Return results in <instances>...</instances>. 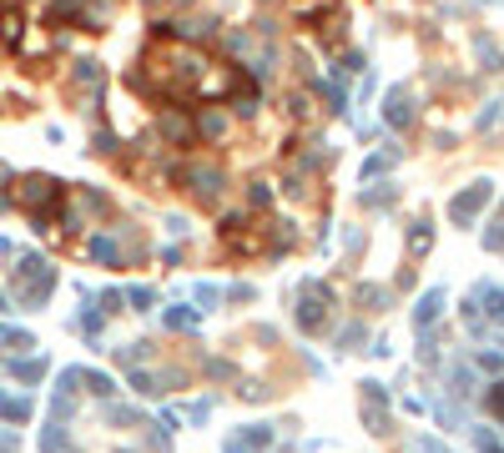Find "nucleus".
<instances>
[{
    "instance_id": "nucleus-29",
    "label": "nucleus",
    "mask_w": 504,
    "mask_h": 453,
    "mask_svg": "<svg viewBox=\"0 0 504 453\" xmlns=\"http://www.w3.org/2000/svg\"><path fill=\"white\" fill-rule=\"evenodd\" d=\"M15 373H20V378H26V383H36V378H40V373H46V368H40V363H15Z\"/></svg>"
},
{
    "instance_id": "nucleus-14",
    "label": "nucleus",
    "mask_w": 504,
    "mask_h": 453,
    "mask_svg": "<svg viewBox=\"0 0 504 453\" xmlns=\"http://www.w3.org/2000/svg\"><path fill=\"white\" fill-rule=\"evenodd\" d=\"M267 438H272V428H262V423H252V428H242V434H237V443H242L247 453H252V448H262Z\"/></svg>"
},
{
    "instance_id": "nucleus-35",
    "label": "nucleus",
    "mask_w": 504,
    "mask_h": 453,
    "mask_svg": "<svg viewBox=\"0 0 504 453\" xmlns=\"http://www.w3.org/2000/svg\"><path fill=\"white\" fill-rule=\"evenodd\" d=\"M146 6H162V0H146Z\"/></svg>"
},
{
    "instance_id": "nucleus-17",
    "label": "nucleus",
    "mask_w": 504,
    "mask_h": 453,
    "mask_svg": "<svg viewBox=\"0 0 504 453\" xmlns=\"http://www.w3.org/2000/svg\"><path fill=\"white\" fill-rule=\"evenodd\" d=\"M499 111H504V106H499V101H489V106H485V111H479V116H474V132H489V126L499 121Z\"/></svg>"
},
{
    "instance_id": "nucleus-26",
    "label": "nucleus",
    "mask_w": 504,
    "mask_h": 453,
    "mask_svg": "<svg viewBox=\"0 0 504 453\" xmlns=\"http://www.w3.org/2000/svg\"><path fill=\"white\" fill-rule=\"evenodd\" d=\"M40 448H46V453H61V428H56V423L40 434Z\"/></svg>"
},
{
    "instance_id": "nucleus-18",
    "label": "nucleus",
    "mask_w": 504,
    "mask_h": 453,
    "mask_svg": "<svg viewBox=\"0 0 504 453\" xmlns=\"http://www.w3.org/2000/svg\"><path fill=\"white\" fill-rule=\"evenodd\" d=\"M0 35H6L10 46L20 40V15H15V10H6V15H0Z\"/></svg>"
},
{
    "instance_id": "nucleus-6",
    "label": "nucleus",
    "mask_w": 504,
    "mask_h": 453,
    "mask_svg": "<svg viewBox=\"0 0 504 453\" xmlns=\"http://www.w3.org/2000/svg\"><path fill=\"white\" fill-rule=\"evenodd\" d=\"M474 302L485 308V322H504V287H474Z\"/></svg>"
},
{
    "instance_id": "nucleus-7",
    "label": "nucleus",
    "mask_w": 504,
    "mask_h": 453,
    "mask_svg": "<svg viewBox=\"0 0 504 453\" xmlns=\"http://www.w3.org/2000/svg\"><path fill=\"white\" fill-rule=\"evenodd\" d=\"M192 132H197V126H192V121H187L182 111H166V116H162V136H166V141H172V146H182V141H192Z\"/></svg>"
},
{
    "instance_id": "nucleus-5",
    "label": "nucleus",
    "mask_w": 504,
    "mask_h": 453,
    "mask_svg": "<svg viewBox=\"0 0 504 453\" xmlns=\"http://www.w3.org/2000/svg\"><path fill=\"white\" fill-rule=\"evenodd\" d=\"M20 202H26V207L61 202V182H51V177H26V182H20Z\"/></svg>"
},
{
    "instance_id": "nucleus-9",
    "label": "nucleus",
    "mask_w": 504,
    "mask_h": 453,
    "mask_svg": "<svg viewBox=\"0 0 504 453\" xmlns=\"http://www.w3.org/2000/svg\"><path fill=\"white\" fill-rule=\"evenodd\" d=\"M91 257L107 262V267H121V247L111 242V237H91Z\"/></svg>"
},
{
    "instance_id": "nucleus-11",
    "label": "nucleus",
    "mask_w": 504,
    "mask_h": 453,
    "mask_svg": "<svg viewBox=\"0 0 504 453\" xmlns=\"http://www.w3.org/2000/svg\"><path fill=\"white\" fill-rule=\"evenodd\" d=\"M0 413H6L10 423H26L31 418V398H0Z\"/></svg>"
},
{
    "instance_id": "nucleus-33",
    "label": "nucleus",
    "mask_w": 504,
    "mask_h": 453,
    "mask_svg": "<svg viewBox=\"0 0 504 453\" xmlns=\"http://www.w3.org/2000/svg\"><path fill=\"white\" fill-rule=\"evenodd\" d=\"M489 403H494V413L504 418V388H494V393H489Z\"/></svg>"
},
{
    "instance_id": "nucleus-32",
    "label": "nucleus",
    "mask_w": 504,
    "mask_h": 453,
    "mask_svg": "<svg viewBox=\"0 0 504 453\" xmlns=\"http://www.w3.org/2000/svg\"><path fill=\"white\" fill-rule=\"evenodd\" d=\"M132 383H136V388H141V393H157V378H152V373H136V378H132Z\"/></svg>"
},
{
    "instance_id": "nucleus-8",
    "label": "nucleus",
    "mask_w": 504,
    "mask_h": 453,
    "mask_svg": "<svg viewBox=\"0 0 504 453\" xmlns=\"http://www.w3.org/2000/svg\"><path fill=\"white\" fill-rule=\"evenodd\" d=\"M429 247H434V227H429L424 217H418V222H409V252H414V257H424Z\"/></svg>"
},
{
    "instance_id": "nucleus-15",
    "label": "nucleus",
    "mask_w": 504,
    "mask_h": 453,
    "mask_svg": "<svg viewBox=\"0 0 504 453\" xmlns=\"http://www.w3.org/2000/svg\"><path fill=\"white\" fill-rule=\"evenodd\" d=\"M363 423H368V434H388V428H384V423H388L384 403H368V408H363Z\"/></svg>"
},
{
    "instance_id": "nucleus-3",
    "label": "nucleus",
    "mask_w": 504,
    "mask_h": 453,
    "mask_svg": "<svg viewBox=\"0 0 504 453\" xmlns=\"http://www.w3.org/2000/svg\"><path fill=\"white\" fill-rule=\"evenodd\" d=\"M323 312H328V287L323 283H308L303 287V308H298V322L313 333V328H323Z\"/></svg>"
},
{
    "instance_id": "nucleus-10",
    "label": "nucleus",
    "mask_w": 504,
    "mask_h": 453,
    "mask_svg": "<svg viewBox=\"0 0 504 453\" xmlns=\"http://www.w3.org/2000/svg\"><path fill=\"white\" fill-rule=\"evenodd\" d=\"M439 308H444V292H439V287H434V292H429L424 302H418V312H414V322H418V328H429V322L439 317Z\"/></svg>"
},
{
    "instance_id": "nucleus-27",
    "label": "nucleus",
    "mask_w": 504,
    "mask_h": 453,
    "mask_svg": "<svg viewBox=\"0 0 504 453\" xmlns=\"http://www.w3.org/2000/svg\"><path fill=\"white\" fill-rule=\"evenodd\" d=\"M353 342H363V328H359V322H353V328H343V333H338V348H353Z\"/></svg>"
},
{
    "instance_id": "nucleus-34",
    "label": "nucleus",
    "mask_w": 504,
    "mask_h": 453,
    "mask_svg": "<svg viewBox=\"0 0 504 453\" xmlns=\"http://www.w3.org/2000/svg\"><path fill=\"white\" fill-rule=\"evenodd\" d=\"M479 453H504V448H499V443H485V448H479Z\"/></svg>"
},
{
    "instance_id": "nucleus-22",
    "label": "nucleus",
    "mask_w": 504,
    "mask_h": 453,
    "mask_svg": "<svg viewBox=\"0 0 504 453\" xmlns=\"http://www.w3.org/2000/svg\"><path fill=\"white\" fill-rule=\"evenodd\" d=\"M0 342H6V348H36L31 333H10V328H0Z\"/></svg>"
},
{
    "instance_id": "nucleus-13",
    "label": "nucleus",
    "mask_w": 504,
    "mask_h": 453,
    "mask_svg": "<svg viewBox=\"0 0 504 453\" xmlns=\"http://www.w3.org/2000/svg\"><path fill=\"white\" fill-rule=\"evenodd\" d=\"M197 132H202V136H207V141H217V136H222V132H227V116H222V111H207V116H202V121H197Z\"/></svg>"
},
{
    "instance_id": "nucleus-19",
    "label": "nucleus",
    "mask_w": 504,
    "mask_h": 453,
    "mask_svg": "<svg viewBox=\"0 0 504 453\" xmlns=\"http://www.w3.org/2000/svg\"><path fill=\"white\" fill-rule=\"evenodd\" d=\"M76 81H81V86H96V81H101V66H96V61H76Z\"/></svg>"
},
{
    "instance_id": "nucleus-23",
    "label": "nucleus",
    "mask_w": 504,
    "mask_h": 453,
    "mask_svg": "<svg viewBox=\"0 0 504 453\" xmlns=\"http://www.w3.org/2000/svg\"><path fill=\"white\" fill-rule=\"evenodd\" d=\"M393 197H398L393 186L388 191H363V207H393Z\"/></svg>"
},
{
    "instance_id": "nucleus-25",
    "label": "nucleus",
    "mask_w": 504,
    "mask_h": 453,
    "mask_svg": "<svg viewBox=\"0 0 504 453\" xmlns=\"http://www.w3.org/2000/svg\"><path fill=\"white\" fill-rule=\"evenodd\" d=\"M247 197H252V207H267V202H272V186H267V182H252Z\"/></svg>"
},
{
    "instance_id": "nucleus-30",
    "label": "nucleus",
    "mask_w": 504,
    "mask_h": 453,
    "mask_svg": "<svg viewBox=\"0 0 504 453\" xmlns=\"http://www.w3.org/2000/svg\"><path fill=\"white\" fill-rule=\"evenodd\" d=\"M217 297H222V292H217V287H207V283H202V287H197V302H202V308H212V302H217Z\"/></svg>"
},
{
    "instance_id": "nucleus-20",
    "label": "nucleus",
    "mask_w": 504,
    "mask_h": 453,
    "mask_svg": "<svg viewBox=\"0 0 504 453\" xmlns=\"http://www.w3.org/2000/svg\"><path fill=\"white\" fill-rule=\"evenodd\" d=\"M81 378H86V383H91V393H101V398H111V393H116V383H111V378H101V373H81Z\"/></svg>"
},
{
    "instance_id": "nucleus-31",
    "label": "nucleus",
    "mask_w": 504,
    "mask_h": 453,
    "mask_svg": "<svg viewBox=\"0 0 504 453\" xmlns=\"http://www.w3.org/2000/svg\"><path fill=\"white\" fill-rule=\"evenodd\" d=\"M414 448H418V453H449V448H444V443H439V438H418Z\"/></svg>"
},
{
    "instance_id": "nucleus-1",
    "label": "nucleus",
    "mask_w": 504,
    "mask_h": 453,
    "mask_svg": "<svg viewBox=\"0 0 504 453\" xmlns=\"http://www.w3.org/2000/svg\"><path fill=\"white\" fill-rule=\"evenodd\" d=\"M489 197H494V186H489V182H469V186L449 202V217H454L459 227H469V222L479 217V212L489 207Z\"/></svg>"
},
{
    "instance_id": "nucleus-2",
    "label": "nucleus",
    "mask_w": 504,
    "mask_h": 453,
    "mask_svg": "<svg viewBox=\"0 0 504 453\" xmlns=\"http://www.w3.org/2000/svg\"><path fill=\"white\" fill-rule=\"evenodd\" d=\"M182 182L197 191L202 202H212L217 191L227 186V177H222V166H207V161H197V166H182Z\"/></svg>"
},
{
    "instance_id": "nucleus-16",
    "label": "nucleus",
    "mask_w": 504,
    "mask_h": 453,
    "mask_svg": "<svg viewBox=\"0 0 504 453\" xmlns=\"http://www.w3.org/2000/svg\"><path fill=\"white\" fill-rule=\"evenodd\" d=\"M166 328H177V333L182 328H197V312L192 308H172V312H166Z\"/></svg>"
},
{
    "instance_id": "nucleus-28",
    "label": "nucleus",
    "mask_w": 504,
    "mask_h": 453,
    "mask_svg": "<svg viewBox=\"0 0 504 453\" xmlns=\"http://www.w3.org/2000/svg\"><path fill=\"white\" fill-rule=\"evenodd\" d=\"M359 302H368V308H373V302H384V287H373V283H363V287H359Z\"/></svg>"
},
{
    "instance_id": "nucleus-4",
    "label": "nucleus",
    "mask_w": 504,
    "mask_h": 453,
    "mask_svg": "<svg viewBox=\"0 0 504 453\" xmlns=\"http://www.w3.org/2000/svg\"><path fill=\"white\" fill-rule=\"evenodd\" d=\"M384 121L393 126V132H404V126L414 121V101H409V91H404V86H393V91L384 96Z\"/></svg>"
},
{
    "instance_id": "nucleus-12",
    "label": "nucleus",
    "mask_w": 504,
    "mask_h": 453,
    "mask_svg": "<svg viewBox=\"0 0 504 453\" xmlns=\"http://www.w3.org/2000/svg\"><path fill=\"white\" fill-rule=\"evenodd\" d=\"M474 51L485 56V66H489V71H499V66H504V56H499V46H494L489 35H474Z\"/></svg>"
},
{
    "instance_id": "nucleus-24",
    "label": "nucleus",
    "mask_w": 504,
    "mask_h": 453,
    "mask_svg": "<svg viewBox=\"0 0 504 453\" xmlns=\"http://www.w3.org/2000/svg\"><path fill=\"white\" fill-rule=\"evenodd\" d=\"M474 363H479L485 373H499V368H504V353H494V348H489V353H479Z\"/></svg>"
},
{
    "instance_id": "nucleus-21",
    "label": "nucleus",
    "mask_w": 504,
    "mask_h": 453,
    "mask_svg": "<svg viewBox=\"0 0 504 453\" xmlns=\"http://www.w3.org/2000/svg\"><path fill=\"white\" fill-rule=\"evenodd\" d=\"M132 308H136V312L157 308V292H152V287H132Z\"/></svg>"
}]
</instances>
